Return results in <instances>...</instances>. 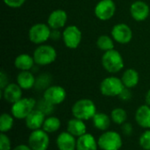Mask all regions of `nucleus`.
Here are the masks:
<instances>
[{
  "mask_svg": "<svg viewBox=\"0 0 150 150\" xmlns=\"http://www.w3.org/2000/svg\"><path fill=\"white\" fill-rule=\"evenodd\" d=\"M121 129H122V133L124 134V135L126 136H130L132 135L133 132H134V128H133V126L131 123H128V122H126L122 125L121 127Z\"/></svg>",
  "mask_w": 150,
  "mask_h": 150,
  "instance_id": "obj_33",
  "label": "nucleus"
},
{
  "mask_svg": "<svg viewBox=\"0 0 150 150\" xmlns=\"http://www.w3.org/2000/svg\"><path fill=\"white\" fill-rule=\"evenodd\" d=\"M124 88L125 86L121 81V78L112 76L103 79L99 86L101 94L105 97L109 98L119 97Z\"/></svg>",
  "mask_w": 150,
  "mask_h": 150,
  "instance_id": "obj_6",
  "label": "nucleus"
},
{
  "mask_svg": "<svg viewBox=\"0 0 150 150\" xmlns=\"http://www.w3.org/2000/svg\"><path fill=\"white\" fill-rule=\"evenodd\" d=\"M67 131L75 137L78 138L87 133V127L83 120L73 118L67 123Z\"/></svg>",
  "mask_w": 150,
  "mask_h": 150,
  "instance_id": "obj_20",
  "label": "nucleus"
},
{
  "mask_svg": "<svg viewBox=\"0 0 150 150\" xmlns=\"http://www.w3.org/2000/svg\"><path fill=\"white\" fill-rule=\"evenodd\" d=\"M145 102H146V105L150 106V90L147 91V93L145 95Z\"/></svg>",
  "mask_w": 150,
  "mask_h": 150,
  "instance_id": "obj_37",
  "label": "nucleus"
},
{
  "mask_svg": "<svg viewBox=\"0 0 150 150\" xmlns=\"http://www.w3.org/2000/svg\"><path fill=\"white\" fill-rule=\"evenodd\" d=\"M150 9L149 4L142 1L137 0L134 1L130 6V14L131 17L138 22L144 21L149 16Z\"/></svg>",
  "mask_w": 150,
  "mask_h": 150,
  "instance_id": "obj_13",
  "label": "nucleus"
},
{
  "mask_svg": "<svg viewBox=\"0 0 150 150\" xmlns=\"http://www.w3.org/2000/svg\"><path fill=\"white\" fill-rule=\"evenodd\" d=\"M111 35L114 41L125 45L128 44L133 39V31L131 27L124 23L115 25L111 31Z\"/></svg>",
  "mask_w": 150,
  "mask_h": 150,
  "instance_id": "obj_11",
  "label": "nucleus"
},
{
  "mask_svg": "<svg viewBox=\"0 0 150 150\" xmlns=\"http://www.w3.org/2000/svg\"><path fill=\"white\" fill-rule=\"evenodd\" d=\"M68 20V14L62 9L53 11L47 18V25L52 30H58L65 26Z\"/></svg>",
  "mask_w": 150,
  "mask_h": 150,
  "instance_id": "obj_14",
  "label": "nucleus"
},
{
  "mask_svg": "<svg viewBox=\"0 0 150 150\" xmlns=\"http://www.w3.org/2000/svg\"><path fill=\"white\" fill-rule=\"evenodd\" d=\"M98 144L101 150H120L123 145V141L118 132L106 130L98 137Z\"/></svg>",
  "mask_w": 150,
  "mask_h": 150,
  "instance_id": "obj_4",
  "label": "nucleus"
},
{
  "mask_svg": "<svg viewBox=\"0 0 150 150\" xmlns=\"http://www.w3.org/2000/svg\"><path fill=\"white\" fill-rule=\"evenodd\" d=\"M36 78L30 70L20 71L17 76V83L22 90H30L35 86Z\"/></svg>",
  "mask_w": 150,
  "mask_h": 150,
  "instance_id": "obj_21",
  "label": "nucleus"
},
{
  "mask_svg": "<svg viewBox=\"0 0 150 150\" xmlns=\"http://www.w3.org/2000/svg\"><path fill=\"white\" fill-rule=\"evenodd\" d=\"M139 144L144 150H150V129H146L139 138Z\"/></svg>",
  "mask_w": 150,
  "mask_h": 150,
  "instance_id": "obj_30",
  "label": "nucleus"
},
{
  "mask_svg": "<svg viewBox=\"0 0 150 150\" xmlns=\"http://www.w3.org/2000/svg\"><path fill=\"white\" fill-rule=\"evenodd\" d=\"M12 150H32L31 149V148L28 146V145H26V144H19V145H18V146H16L14 149Z\"/></svg>",
  "mask_w": 150,
  "mask_h": 150,
  "instance_id": "obj_36",
  "label": "nucleus"
},
{
  "mask_svg": "<svg viewBox=\"0 0 150 150\" xmlns=\"http://www.w3.org/2000/svg\"><path fill=\"white\" fill-rule=\"evenodd\" d=\"M62 37L64 45L68 48L76 49L81 44L83 35L78 26L75 25H70L64 28Z\"/></svg>",
  "mask_w": 150,
  "mask_h": 150,
  "instance_id": "obj_8",
  "label": "nucleus"
},
{
  "mask_svg": "<svg viewBox=\"0 0 150 150\" xmlns=\"http://www.w3.org/2000/svg\"><path fill=\"white\" fill-rule=\"evenodd\" d=\"M0 150H11V142L6 134H0Z\"/></svg>",
  "mask_w": 150,
  "mask_h": 150,
  "instance_id": "obj_31",
  "label": "nucleus"
},
{
  "mask_svg": "<svg viewBox=\"0 0 150 150\" xmlns=\"http://www.w3.org/2000/svg\"><path fill=\"white\" fill-rule=\"evenodd\" d=\"M96 43H97V47L104 52L114 49V40L112 39V37L109 35H105V34L100 35L98 38Z\"/></svg>",
  "mask_w": 150,
  "mask_h": 150,
  "instance_id": "obj_26",
  "label": "nucleus"
},
{
  "mask_svg": "<svg viewBox=\"0 0 150 150\" xmlns=\"http://www.w3.org/2000/svg\"><path fill=\"white\" fill-rule=\"evenodd\" d=\"M52 29L47 24L37 23L31 26L28 31V38L30 41L35 45H42L51 38Z\"/></svg>",
  "mask_w": 150,
  "mask_h": 150,
  "instance_id": "obj_7",
  "label": "nucleus"
},
{
  "mask_svg": "<svg viewBox=\"0 0 150 150\" xmlns=\"http://www.w3.org/2000/svg\"><path fill=\"white\" fill-rule=\"evenodd\" d=\"M2 91V97L4 101L10 103V104H14L20 98H22V89L18 83H11L7 86H5L4 89L1 90Z\"/></svg>",
  "mask_w": 150,
  "mask_h": 150,
  "instance_id": "obj_16",
  "label": "nucleus"
},
{
  "mask_svg": "<svg viewBox=\"0 0 150 150\" xmlns=\"http://www.w3.org/2000/svg\"><path fill=\"white\" fill-rule=\"evenodd\" d=\"M77 138L68 131L62 132L56 138V146L59 150H76Z\"/></svg>",
  "mask_w": 150,
  "mask_h": 150,
  "instance_id": "obj_17",
  "label": "nucleus"
},
{
  "mask_svg": "<svg viewBox=\"0 0 150 150\" xmlns=\"http://www.w3.org/2000/svg\"><path fill=\"white\" fill-rule=\"evenodd\" d=\"M14 117L11 113H2L0 117V132L4 134H7L14 126Z\"/></svg>",
  "mask_w": 150,
  "mask_h": 150,
  "instance_id": "obj_27",
  "label": "nucleus"
},
{
  "mask_svg": "<svg viewBox=\"0 0 150 150\" xmlns=\"http://www.w3.org/2000/svg\"><path fill=\"white\" fill-rule=\"evenodd\" d=\"M97 112V106L95 103L89 98H81L76 101L71 108L73 117L83 121L92 120Z\"/></svg>",
  "mask_w": 150,
  "mask_h": 150,
  "instance_id": "obj_1",
  "label": "nucleus"
},
{
  "mask_svg": "<svg viewBox=\"0 0 150 150\" xmlns=\"http://www.w3.org/2000/svg\"><path fill=\"white\" fill-rule=\"evenodd\" d=\"M119 98L122 100V101H128L131 99L132 98V93L130 91V89L128 88H124V90L122 91V92L120 94Z\"/></svg>",
  "mask_w": 150,
  "mask_h": 150,
  "instance_id": "obj_34",
  "label": "nucleus"
},
{
  "mask_svg": "<svg viewBox=\"0 0 150 150\" xmlns=\"http://www.w3.org/2000/svg\"><path fill=\"white\" fill-rule=\"evenodd\" d=\"M35 64L34 59L28 54H20L14 60V66L20 71L30 70Z\"/></svg>",
  "mask_w": 150,
  "mask_h": 150,
  "instance_id": "obj_23",
  "label": "nucleus"
},
{
  "mask_svg": "<svg viewBox=\"0 0 150 150\" xmlns=\"http://www.w3.org/2000/svg\"><path fill=\"white\" fill-rule=\"evenodd\" d=\"M54 105L50 104L49 102H47V100H45L44 98L40 99L37 104H36V109L40 110V112H42L46 116H50L53 112H54Z\"/></svg>",
  "mask_w": 150,
  "mask_h": 150,
  "instance_id": "obj_29",
  "label": "nucleus"
},
{
  "mask_svg": "<svg viewBox=\"0 0 150 150\" xmlns=\"http://www.w3.org/2000/svg\"><path fill=\"white\" fill-rule=\"evenodd\" d=\"M9 84L8 83V76L2 70L0 73V89L3 90L5 88V86H7Z\"/></svg>",
  "mask_w": 150,
  "mask_h": 150,
  "instance_id": "obj_35",
  "label": "nucleus"
},
{
  "mask_svg": "<svg viewBox=\"0 0 150 150\" xmlns=\"http://www.w3.org/2000/svg\"><path fill=\"white\" fill-rule=\"evenodd\" d=\"M116 11V4L113 0H100L94 8L95 16L102 21L111 19Z\"/></svg>",
  "mask_w": 150,
  "mask_h": 150,
  "instance_id": "obj_10",
  "label": "nucleus"
},
{
  "mask_svg": "<svg viewBox=\"0 0 150 150\" xmlns=\"http://www.w3.org/2000/svg\"><path fill=\"white\" fill-rule=\"evenodd\" d=\"M135 121L137 125L144 129H150V106L142 105L135 112Z\"/></svg>",
  "mask_w": 150,
  "mask_h": 150,
  "instance_id": "obj_18",
  "label": "nucleus"
},
{
  "mask_svg": "<svg viewBox=\"0 0 150 150\" xmlns=\"http://www.w3.org/2000/svg\"><path fill=\"white\" fill-rule=\"evenodd\" d=\"M66 97L67 92L65 89L60 85H50L43 92V98L54 106L63 103Z\"/></svg>",
  "mask_w": 150,
  "mask_h": 150,
  "instance_id": "obj_12",
  "label": "nucleus"
},
{
  "mask_svg": "<svg viewBox=\"0 0 150 150\" xmlns=\"http://www.w3.org/2000/svg\"><path fill=\"white\" fill-rule=\"evenodd\" d=\"M33 57L35 64L39 66H47L53 63L57 57L56 50L51 45L42 44L33 51Z\"/></svg>",
  "mask_w": 150,
  "mask_h": 150,
  "instance_id": "obj_5",
  "label": "nucleus"
},
{
  "mask_svg": "<svg viewBox=\"0 0 150 150\" xmlns=\"http://www.w3.org/2000/svg\"><path fill=\"white\" fill-rule=\"evenodd\" d=\"M4 3L5 4V5H7L10 8H13V9H17L21 7L26 0H3Z\"/></svg>",
  "mask_w": 150,
  "mask_h": 150,
  "instance_id": "obj_32",
  "label": "nucleus"
},
{
  "mask_svg": "<svg viewBox=\"0 0 150 150\" xmlns=\"http://www.w3.org/2000/svg\"><path fill=\"white\" fill-rule=\"evenodd\" d=\"M48 134L42 128L32 131L28 137V146L32 150H47L50 144Z\"/></svg>",
  "mask_w": 150,
  "mask_h": 150,
  "instance_id": "obj_9",
  "label": "nucleus"
},
{
  "mask_svg": "<svg viewBox=\"0 0 150 150\" xmlns=\"http://www.w3.org/2000/svg\"><path fill=\"white\" fill-rule=\"evenodd\" d=\"M101 62L103 68L111 74L120 72L124 69L125 66L124 59L121 54L116 49H112L104 52Z\"/></svg>",
  "mask_w": 150,
  "mask_h": 150,
  "instance_id": "obj_2",
  "label": "nucleus"
},
{
  "mask_svg": "<svg viewBox=\"0 0 150 150\" xmlns=\"http://www.w3.org/2000/svg\"><path fill=\"white\" fill-rule=\"evenodd\" d=\"M91 120H92L94 127L103 132L109 129L111 126V122H112L111 117L104 112H97Z\"/></svg>",
  "mask_w": 150,
  "mask_h": 150,
  "instance_id": "obj_24",
  "label": "nucleus"
},
{
  "mask_svg": "<svg viewBox=\"0 0 150 150\" xmlns=\"http://www.w3.org/2000/svg\"><path fill=\"white\" fill-rule=\"evenodd\" d=\"M46 115L40 112L38 109H34L25 119V127L31 130V131H34V130H38V129H41L43 127V124L45 122L46 120Z\"/></svg>",
  "mask_w": 150,
  "mask_h": 150,
  "instance_id": "obj_15",
  "label": "nucleus"
},
{
  "mask_svg": "<svg viewBox=\"0 0 150 150\" xmlns=\"http://www.w3.org/2000/svg\"><path fill=\"white\" fill-rule=\"evenodd\" d=\"M98 140L91 134H84L77 138L76 150H98Z\"/></svg>",
  "mask_w": 150,
  "mask_h": 150,
  "instance_id": "obj_19",
  "label": "nucleus"
},
{
  "mask_svg": "<svg viewBox=\"0 0 150 150\" xmlns=\"http://www.w3.org/2000/svg\"><path fill=\"white\" fill-rule=\"evenodd\" d=\"M110 117L113 123H115L116 125H119V126L120 125L122 126L127 120V112L125 109L117 107V108H114L111 112Z\"/></svg>",
  "mask_w": 150,
  "mask_h": 150,
  "instance_id": "obj_28",
  "label": "nucleus"
},
{
  "mask_svg": "<svg viewBox=\"0 0 150 150\" xmlns=\"http://www.w3.org/2000/svg\"><path fill=\"white\" fill-rule=\"evenodd\" d=\"M36 104L33 98H22L11 105V113L17 120H25L36 108Z\"/></svg>",
  "mask_w": 150,
  "mask_h": 150,
  "instance_id": "obj_3",
  "label": "nucleus"
},
{
  "mask_svg": "<svg viewBox=\"0 0 150 150\" xmlns=\"http://www.w3.org/2000/svg\"><path fill=\"white\" fill-rule=\"evenodd\" d=\"M121 81L126 88L132 89L137 86L140 81V75L134 69H127L121 76Z\"/></svg>",
  "mask_w": 150,
  "mask_h": 150,
  "instance_id": "obj_22",
  "label": "nucleus"
},
{
  "mask_svg": "<svg viewBox=\"0 0 150 150\" xmlns=\"http://www.w3.org/2000/svg\"><path fill=\"white\" fill-rule=\"evenodd\" d=\"M61 125L62 124H61V120L59 118L50 115L46 118L42 129L46 131L47 134H53V133L57 132L60 129Z\"/></svg>",
  "mask_w": 150,
  "mask_h": 150,
  "instance_id": "obj_25",
  "label": "nucleus"
}]
</instances>
